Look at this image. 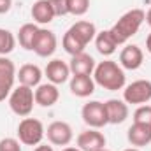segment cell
<instances>
[{"instance_id":"cell-17","label":"cell","mask_w":151,"mask_h":151,"mask_svg":"<svg viewBox=\"0 0 151 151\" xmlns=\"http://www.w3.org/2000/svg\"><path fill=\"white\" fill-rule=\"evenodd\" d=\"M95 91V81L91 76H72L70 79V93L79 97V99H86L90 95H93Z\"/></svg>"},{"instance_id":"cell-7","label":"cell","mask_w":151,"mask_h":151,"mask_svg":"<svg viewBox=\"0 0 151 151\" xmlns=\"http://www.w3.org/2000/svg\"><path fill=\"white\" fill-rule=\"evenodd\" d=\"M56 46H58V40H56L55 32H51L47 28H39L34 46H32V51L40 58H47L56 51Z\"/></svg>"},{"instance_id":"cell-30","label":"cell","mask_w":151,"mask_h":151,"mask_svg":"<svg viewBox=\"0 0 151 151\" xmlns=\"http://www.w3.org/2000/svg\"><path fill=\"white\" fill-rule=\"evenodd\" d=\"M12 7V0H0V14H7Z\"/></svg>"},{"instance_id":"cell-16","label":"cell","mask_w":151,"mask_h":151,"mask_svg":"<svg viewBox=\"0 0 151 151\" xmlns=\"http://www.w3.org/2000/svg\"><path fill=\"white\" fill-rule=\"evenodd\" d=\"M30 14H32L34 23H37V25H49L56 18L49 0H37V2H34Z\"/></svg>"},{"instance_id":"cell-36","label":"cell","mask_w":151,"mask_h":151,"mask_svg":"<svg viewBox=\"0 0 151 151\" xmlns=\"http://www.w3.org/2000/svg\"><path fill=\"white\" fill-rule=\"evenodd\" d=\"M99 151H111V150H107V148H102V150H99Z\"/></svg>"},{"instance_id":"cell-14","label":"cell","mask_w":151,"mask_h":151,"mask_svg":"<svg viewBox=\"0 0 151 151\" xmlns=\"http://www.w3.org/2000/svg\"><path fill=\"white\" fill-rule=\"evenodd\" d=\"M106 111L109 125H121L128 118V104L119 99H109L106 102Z\"/></svg>"},{"instance_id":"cell-22","label":"cell","mask_w":151,"mask_h":151,"mask_svg":"<svg viewBox=\"0 0 151 151\" xmlns=\"http://www.w3.org/2000/svg\"><path fill=\"white\" fill-rule=\"evenodd\" d=\"M62 46H63V49H65L70 56L79 55V53H84V47H86V46L70 32V30L65 32V35H63V39H62Z\"/></svg>"},{"instance_id":"cell-20","label":"cell","mask_w":151,"mask_h":151,"mask_svg":"<svg viewBox=\"0 0 151 151\" xmlns=\"http://www.w3.org/2000/svg\"><path fill=\"white\" fill-rule=\"evenodd\" d=\"M69 30H70L84 46H88V44L95 39V35H97V28H95V25H93L91 21H77V23H74Z\"/></svg>"},{"instance_id":"cell-13","label":"cell","mask_w":151,"mask_h":151,"mask_svg":"<svg viewBox=\"0 0 151 151\" xmlns=\"http://www.w3.org/2000/svg\"><path fill=\"white\" fill-rule=\"evenodd\" d=\"M127 139L132 144V148H144L151 142V127L142 123H132V127L127 132Z\"/></svg>"},{"instance_id":"cell-3","label":"cell","mask_w":151,"mask_h":151,"mask_svg":"<svg viewBox=\"0 0 151 151\" xmlns=\"http://www.w3.org/2000/svg\"><path fill=\"white\" fill-rule=\"evenodd\" d=\"M34 104H35V97H34V88L30 86L19 84L9 95V107L19 118L30 116V113L34 111Z\"/></svg>"},{"instance_id":"cell-12","label":"cell","mask_w":151,"mask_h":151,"mask_svg":"<svg viewBox=\"0 0 151 151\" xmlns=\"http://www.w3.org/2000/svg\"><path fill=\"white\" fill-rule=\"evenodd\" d=\"M34 97H35V104L37 106H40V107H53L58 102V99H60V90L53 83L39 84L34 90Z\"/></svg>"},{"instance_id":"cell-27","label":"cell","mask_w":151,"mask_h":151,"mask_svg":"<svg viewBox=\"0 0 151 151\" xmlns=\"http://www.w3.org/2000/svg\"><path fill=\"white\" fill-rule=\"evenodd\" d=\"M53 11L56 16H67L69 14V0H49Z\"/></svg>"},{"instance_id":"cell-1","label":"cell","mask_w":151,"mask_h":151,"mask_svg":"<svg viewBox=\"0 0 151 151\" xmlns=\"http://www.w3.org/2000/svg\"><path fill=\"white\" fill-rule=\"evenodd\" d=\"M93 81H95V84L102 86L104 90L118 91V90L125 88L127 76H125V70L121 69V65H118L113 60H104L99 65H95Z\"/></svg>"},{"instance_id":"cell-9","label":"cell","mask_w":151,"mask_h":151,"mask_svg":"<svg viewBox=\"0 0 151 151\" xmlns=\"http://www.w3.org/2000/svg\"><path fill=\"white\" fill-rule=\"evenodd\" d=\"M106 137L102 132H99L97 128H90L84 130L77 135V148L81 151H99L106 148Z\"/></svg>"},{"instance_id":"cell-23","label":"cell","mask_w":151,"mask_h":151,"mask_svg":"<svg viewBox=\"0 0 151 151\" xmlns=\"http://www.w3.org/2000/svg\"><path fill=\"white\" fill-rule=\"evenodd\" d=\"M16 47V37L5 30V28H0V56H5L9 53H12Z\"/></svg>"},{"instance_id":"cell-6","label":"cell","mask_w":151,"mask_h":151,"mask_svg":"<svg viewBox=\"0 0 151 151\" xmlns=\"http://www.w3.org/2000/svg\"><path fill=\"white\" fill-rule=\"evenodd\" d=\"M123 100L132 106H144L151 100V81L148 79H137L125 86L123 90Z\"/></svg>"},{"instance_id":"cell-26","label":"cell","mask_w":151,"mask_h":151,"mask_svg":"<svg viewBox=\"0 0 151 151\" xmlns=\"http://www.w3.org/2000/svg\"><path fill=\"white\" fill-rule=\"evenodd\" d=\"M90 9V0H69V14L84 16Z\"/></svg>"},{"instance_id":"cell-18","label":"cell","mask_w":151,"mask_h":151,"mask_svg":"<svg viewBox=\"0 0 151 151\" xmlns=\"http://www.w3.org/2000/svg\"><path fill=\"white\" fill-rule=\"evenodd\" d=\"M16 77L19 79V84L30 86V88H37L40 84V79H42V70L34 63H25L16 72Z\"/></svg>"},{"instance_id":"cell-34","label":"cell","mask_w":151,"mask_h":151,"mask_svg":"<svg viewBox=\"0 0 151 151\" xmlns=\"http://www.w3.org/2000/svg\"><path fill=\"white\" fill-rule=\"evenodd\" d=\"M62 151H81L79 148H72V146H67V148H63Z\"/></svg>"},{"instance_id":"cell-21","label":"cell","mask_w":151,"mask_h":151,"mask_svg":"<svg viewBox=\"0 0 151 151\" xmlns=\"http://www.w3.org/2000/svg\"><path fill=\"white\" fill-rule=\"evenodd\" d=\"M39 32L37 23H25L19 32H18V37L16 40L19 42V46L27 51H32V46H34V40H35V35Z\"/></svg>"},{"instance_id":"cell-35","label":"cell","mask_w":151,"mask_h":151,"mask_svg":"<svg viewBox=\"0 0 151 151\" xmlns=\"http://www.w3.org/2000/svg\"><path fill=\"white\" fill-rule=\"evenodd\" d=\"M123 151H141L139 148H127V150H123Z\"/></svg>"},{"instance_id":"cell-2","label":"cell","mask_w":151,"mask_h":151,"mask_svg":"<svg viewBox=\"0 0 151 151\" xmlns=\"http://www.w3.org/2000/svg\"><path fill=\"white\" fill-rule=\"evenodd\" d=\"M144 21H146V12L142 9H132V11L125 12L113 27L109 28L114 40H116V44L121 46V44H125L130 37H134L139 32V28L142 27Z\"/></svg>"},{"instance_id":"cell-28","label":"cell","mask_w":151,"mask_h":151,"mask_svg":"<svg viewBox=\"0 0 151 151\" xmlns=\"http://www.w3.org/2000/svg\"><path fill=\"white\" fill-rule=\"evenodd\" d=\"M0 151H21L19 141L12 137H5L0 141Z\"/></svg>"},{"instance_id":"cell-5","label":"cell","mask_w":151,"mask_h":151,"mask_svg":"<svg viewBox=\"0 0 151 151\" xmlns=\"http://www.w3.org/2000/svg\"><path fill=\"white\" fill-rule=\"evenodd\" d=\"M81 118H83V121H84L90 128H97V130H99V128L109 125L107 111H106V102L91 100V102L84 104L83 109H81Z\"/></svg>"},{"instance_id":"cell-8","label":"cell","mask_w":151,"mask_h":151,"mask_svg":"<svg viewBox=\"0 0 151 151\" xmlns=\"http://www.w3.org/2000/svg\"><path fill=\"white\" fill-rule=\"evenodd\" d=\"M46 135H47V141L55 146H69L74 137V132L67 121H53L47 127Z\"/></svg>"},{"instance_id":"cell-10","label":"cell","mask_w":151,"mask_h":151,"mask_svg":"<svg viewBox=\"0 0 151 151\" xmlns=\"http://www.w3.org/2000/svg\"><path fill=\"white\" fill-rule=\"evenodd\" d=\"M44 74H46L49 83H53V84L58 86V84H63V83L69 81V77H70V67L63 60L55 58V60L47 62V65L44 69Z\"/></svg>"},{"instance_id":"cell-4","label":"cell","mask_w":151,"mask_h":151,"mask_svg":"<svg viewBox=\"0 0 151 151\" xmlns=\"http://www.w3.org/2000/svg\"><path fill=\"white\" fill-rule=\"evenodd\" d=\"M46 135V128L42 121L37 118H23L18 125V139L21 144L27 146H37Z\"/></svg>"},{"instance_id":"cell-32","label":"cell","mask_w":151,"mask_h":151,"mask_svg":"<svg viewBox=\"0 0 151 151\" xmlns=\"http://www.w3.org/2000/svg\"><path fill=\"white\" fill-rule=\"evenodd\" d=\"M146 49H148V53L151 55V34L146 37Z\"/></svg>"},{"instance_id":"cell-31","label":"cell","mask_w":151,"mask_h":151,"mask_svg":"<svg viewBox=\"0 0 151 151\" xmlns=\"http://www.w3.org/2000/svg\"><path fill=\"white\" fill-rule=\"evenodd\" d=\"M34 151H55L53 146H47V144H37V148Z\"/></svg>"},{"instance_id":"cell-33","label":"cell","mask_w":151,"mask_h":151,"mask_svg":"<svg viewBox=\"0 0 151 151\" xmlns=\"http://www.w3.org/2000/svg\"><path fill=\"white\" fill-rule=\"evenodd\" d=\"M146 23H148V25L151 27V9L148 11V12H146Z\"/></svg>"},{"instance_id":"cell-15","label":"cell","mask_w":151,"mask_h":151,"mask_svg":"<svg viewBox=\"0 0 151 151\" xmlns=\"http://www.w3.org/2000/svg\"><path fill=\"white\" fill-rule=\"evenodd\" d=\"M95 60L86 55V53H79V55H74L70 58V74L72 76H91L93 70H95Z\"/></svg>"},{"instance_id":"cell-11","label":"cell","mask_w":151,"mask_h":151,"mask_svg":"<svg viewBox=\"0 0 151 151\" xmlns=\"http://www.w3.org/2000/svg\"><path fill=\"white\" fill-rule=\"evenodd\" d=\"M144 62V53L139 46L135 44H128L121 49L119 53V65L121 69H127V70H137Z\"/></svg>"},{"instance_id":"cell-24","label":"cell","mask_w":151,"mask_h":151,"mask_svg":"<svg viewBox=\"0 0 151 151\" xmlns=\"http://www.w3.org/2000/svg\"><path fill=\"white\" fill-rule=\"evenodd\" d=\"M0 79L11 81V83H14L16 79V67L12 60H9L7 56H0Z\"/></svg>"},{"instance_id":"cell-29","label":"cell","mask_w":151,"mask_h":151,"mask_svg":"<svg viewBox=\"0 0 151 151\" xmlns=\"http://www.w3.org/2000/svg\"><path fill=\"white\" fill-rule=\"evenodd\" d=\"M12 86H14V83L0 79V102H4V100H5V99L11 95V91H12Z\"/></svg>"},{"instance_id":"cell-25","label":"cell","mask_w":151,"mask_h":151,"mask_svg":"<svg viewBox=\"0 0 151 151\" xmlns=\"http://www.w3.org/2000/svg\"><path fill=\"white\" fill-rule=\"evenodd\" d=\"M134 123H142V125L151 127V106L148 104L139 106L134 113Z\"/></svg>"},{"instance_id":"cell-19","label":"cell","mask_w":151,"mask_h":151,"mask_svg":"<svg viewBox=\"0 0 151 151\" xmlns=\"http://www.w3.org/2000/svg\"><path fill=\"white\" fill-rule=\"evenodd\" d=\"M95 47L97 51L102 55V56H111L116 53V40H114L111 30H102V32H97L95 35Z\"/></svg>"}]
</instances>
